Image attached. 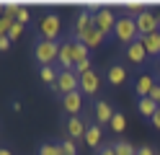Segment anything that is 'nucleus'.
<instances>
[{"label": "nucleus", "instance_id": "16", "mask_svg": "<svg viewBox=\"0 0 160 155\" xmlns=\"http://www.w3.org/2000/svg\"><path fill=\"white\" fill-rule=\"evenodd\" d=\"M139 41H142V47H145L150 59H160V31H155L150 36H139Z\"/></svg>", "mask_w": 160, "mask_h": 155}, {"label": "nucleus", "instance_id": "20", "mask_svg": "<svg viewBox=\"0 0 160 155\" xmlns=\"http://www.w3.org/2000/svg\"><path fill=\"white\" fill-rule=\"evenodd\" d=\"M36 155H62V150H59V142H54V140L42 142V145H39V150H36Z\"/></svg>", "mask_w": 160, "mask_h": 155}, {"label": "nucleus", "instance_id": "36", "mask_svg": "<svg viewBox=\"0 0 160 155\" xmlns=\"http://www.w3.org/2000/svg\"><path fill=\"white\" fill-rule=\"evenodd\" d=\"M158 21H160V16H158Z\"/></svg>", "mask_w": 160, "mask_h": 155}, {"label": "nucleus", "instance_id": "2", "mask_svg": "<svg viewBox=\"0 0 160 155\" xmlns=\"http://www.w3.org/2000/svg\"><path fill=\"white\" fill-rule=\"evenodd\" d=\"M57 54H59V41H49V39H36L34 41V59H36L39 67L57 65Z\"/></svg>", "mask_w": 160, "mask_h": 155}, {"label": "nucleus", "instance_id": "5", "mask_svg": "<svg viewBox=\"0 0 160 155\" xmlns=\"http://www.w3.org/2000/svg\"><path fill=\"white\" fill-rule=\"evenodd\" d=\"M116 18L119 16H114V10L108 5H101L98 10H93V26H96V31H101L103 36H114Z\"/></svg>", "mask_w": 160, "mask_h": 155}, {"label": "nucleus", "instance_id": "29", "mask_svg": "<svg viewBox=\"0 0 160 155\" xmlns=\"http://www.w3.org/2000/svg\"><path fill=\"white\" fill-rule=\"evenodd\" d=\"M96 155H116V152H114V147H111V145H103L101 150H96Z\"/></svg>", "mask_w": 160, "mask_h": 155}, {"label": "nucleus", "instance_id": "22", "mask_svg": "<svg viewBox=\"0 0 160 155\" xmlns=\"http://www.w3.org/2000/svg\"><path fill=\"white\" fill-rule=\"evenodd\" d=\"M59 150H62V155H78V145L72 140H59Z\"/></svg>", "mask_w": 160, "mask_h": 155}, {"label": "nucleus", "instance_id": "17", "mask_svg": "<svg viewBox=\"0 0 160 155\" xmlns=\"http://www.w3.org/2000/svg\"><path fill=\"white\" fill-rule=\"evenodd\" d=\"M36 72H39V80H42L44 85H52V88H54V83H57V78H59V67H57V65L36 67Z\"/></svg>", "mask_w": 160, "mask_h": 155}, {"label": "nucleus", "instance_id": "18", "mask_svg": "<svg viewBox=\"0 0 160 155\" xmlns=\"http://www.w3.org/2000/svg\"><path fill=\"white\" fill-rule=\"evenodd\" d=\"M137 111H139V116H142V119H152L155 116V111H158V103L152 101V98H139L137 101Z\"/></svg>", "mask_w": 160, "mask_h": 155}, {"label": "nucleus", "instance_id": "23", "mask_svg": "<svg viewBox=\"0 0 160 155\" xmlns=\"http://www.w3.org/2000/svg\"><path fill=\"white\" fill-rule=\"evenodd\" d=\"M16 23H21V26H28V23H31V13H28V8H26V5L18 8V13H16Z\"/></svg>", "mask_w": 160, "mask_h": 155}, {"label": "nucleus", "instance_id": "13", "mask_svg": "<svg viewBox=\"0 0 160 155\" xmlns=\"http://www.w3.org/2000/svg\"><path fill=\"white\" fill-rule=\"evenodd\" d=\"M155 85H158L155 75H150V72L137 75V80H134V93H137V98H150V93H152Z\"/></svg>", "mask_w": 160, "mask_h": 155}, {"label": "nucleus", "instance_id": "28", "mask_svg": "<svg viewBox=\"0 0 160 155\" xmlns=\"http://www.w3.org/2000/svg\"><path fill=\"white\" fill-rule=\"evenodd\" d=\"M11 44H13V41L8 39V36H0V52H8V49H11Z\"/></svg>", "mask_w": 160, "mask_h": 155}, {"label": "nucleus", "instance_id": "15", "mask_svg": "<svg viewBox=\"0 0 160 155\" xmlns=\"http://www.w3.org/2000/svg\"><path fill=\"white\" fill-rule=\"evenodd\" d=\"M85 142H88V147H93V150H101L103 147V127H98L96 121H91L85 127V137H83Z\"/></svg>", "mask_w": 160, "mask_h": 155}, {"label": "nucleus", "instance_id": "6", "mask_svg": "<svg viewBox=\"0 0 160 155\" xmlns=\"http://www.w3.org/2000/svg\"><path fill=\"white\" fill-rule=\"evenodd\" d=\"M54 93H59V96H67V93H75L80 90V75L75 70H59V78L54 83Z\"/></svg>", "mask_w": 160, "mask_h": 155}, {"label": "nucleus", "instance_id": "27", "mask_svg": "<svg viewBox=\"0 0 160 155\" xmlns=\"http://www.w3.org/2000/svg\"><path fill=\"white\" fill-rule=\"evenodd\" d=\"M137 155H158L150 145H142V147H137Z\"/></svg>", "mask_w": 160, "mask_h": 155}, {"label": "nucleus", "instance_id": "24", "mask_svg": "<svg viewBox=\"0 0 160 155\" xmlns=\"http://www.w3.org/2000/svg\"><path fill=\"white\" fill-rule=\"evenodd\" d=\"M122 5H124V10H127V16H129V13L137 16L139 10H145V3H137V0H127V3H122Z\"/></svg>", "mask_w": 160, "mask_h": 155}, {"label": "nucleus", "instance_id": "31", "mask_svg": "<svg viewBox=\"0 0 160 155\" xmlns=\"http://www.w3.org/2000/svg\"><path fill=\"white\" fill-rule=\"evenodd\" d=\"M150 124H152V127H155V129H160V109L155 111V116H152V119H150Z\"/></svg>", "mask_w": 160, "mask_h": 155}, {"label": "nucleus", "instance_id": "7", "mask_svg": "<svg viewBox=\"0 0 160 155\" xmlns=\"http://www.w3.org/2000/svg\"><path fill=\"white\" fill-rule=\"evenodd\" d=\"M134 23H137V31H139V36H150V34H155V31H160V21L158 16L152 13V10H139V13L134 16Z\"/></svg>", "mask_w": 160, "mask_h": 155}, {"label": "nucleus", "instance_id": "4", "mask_svg": "<svg viewBox=\"0 0 160 155\" xmlns=\"http://www.w3.org/2000/svg\"><path fill=\"white\" fill-rule=\"evenodd\" d=\"M114 39L119 41V44H124V47H129L132 41L139 39V31H137V23H134V16H119V18H116Z\"/></svg>", "mask_w": 160, "mask_h": 155}, {"label": "nucleus", "instance_id": "33", "mask_svg": "<svg viewBox=\"0 0 160 155\" xmlns=\"http://www.w3.org/2000/svg\"><path fill=\"white\" fill-rule=\"evenodd\" d=\"M0 155H13V152L8 150V147H3V145H0Z\"/></svg>", "mask_w": 160, "mask_h": 155}, {"label": "nucleus", "instance_id": "32", "mask_svg": "<svg viewBox=\"0 0 160 155\" xmlns=\"http://www.w3.org/2000/svg\"><path fill=\"white\" fill-rule=\"evenodd\" d=\"M155 78L160 80V59H155Z\"/></svg>", "mask_w": 160, "mask_h": 155}, {"label": "nucleus", "instance_id": "30", "mask_svg": "<svg viewBox=\"0 0 160 155\" xmlns=\"http://www.w3.org/2000/svg\"><path fill=\"white\" fill-rule=\"evenodd\" d=\"M150 98H152L155 103H160V83H158V85L152 88V93H150Z\"/></svg>", "mask_w": 160, "mask_h": 155}, {"label": "nucleus", "instance_id": "26", "mask_svg": "<svg viewBox=\"0 0 160 155\" xmlns=\"http://www.w3.org/2000/svg\"><path fill=\"white\" fill-rule=\"evenodd\" d=\"M23 28H26V26H21V23H13V26H11V31H8V39H11V41L21 39V36H23Z\"/></svg>", "mask_w": 160, "mask_h": 155}, {"label": "nucleus", "instance_id": "21", "mask_svg": "<svg viewBox=\"0 0 160 155\" xmlns=\"http://www.w3.org/2000/svg\"><path fill=\"white\" fill-rule=\"evenodd\" d=\"M108 127H111L114 132H124V129H127V116H124L122 111H116V114H114V119H111V124H108Z\"/></svg>", "mask_w": 160, "mask_h": 155}, {"label": "nucleus", "instance_id": "11", "mask_svg": "<svg viewBox=\"0 0 160 155\" xmlns=\"http://www.w3.org/2000/svg\"><path fill=\"white\" fill-rule=\"evenodd\" d=\"M85 119H80V116H67L65 119V134H67V140H72V142H78V140H83L85 137Z\"/></svg>", "mask_w": 160, "mask_h": 155}, {"label": "nucleus", "instance_id": "14", "mask_svg": "<svg viewBox=\"0 0 160 155\" xmlns=\"http://www.w3.org/2000/svg\"><path fill=\"white\" fill-rule=\"evenodd\" d=\"M124 59H129L132 65H145V62L150 59L147 57V52H145V47H142V41H132L129 47H124Z\"/></svg>", "mask_w": 160, "mask_h": 155}, {"label": "nucleus", "instance_id": "10", "mask_svg": "<svg viewBox=\"0 0 160 155\" xmlns=\"http://www.w3.org/2000/svg\"><path fill=\"white\" fill-rule=\"evenodd\" d=\"M106 83H108V85H114V88H119V85H122V83L129 78V70H127V65H124V62H114V65H108L106 67Z\"/></svg>", "mask_w": 160, "mask_h": 155}, {"label": "nucleus", "instance_id": "37", "mask_svg": "<svg viewBox=\"0 0 160 155\" xmlns=\"http://www.w3.org/2000/svg\"><path fill=\"white\" fill-rule=\"evenodd\" d=\"M158 155H160V152H158Z\"/></svg>", "mask_w": 160, "mask_h": 155}, {"label": "nucleus", "instance_id": "34", "mask_svg": "<svg viewBox=\"0 0 160 155\" xmlns=\"http://www.w3.org/2000/svg\"><path fill=\"white\" fill-rule=\"evenodd\" d=\"M0 16H5V3H0Z\"/></svg>", "mask_w": 160, "mask_h": 155}, {"label": "nucleus", "instance_id": "19", "mask_svg": "<svg viewBox=\"0 0 160 155\" xmlns=\"http://www.w3.org/2000/svg\"><path fill=\"white\" fill-rule=\"evenodd\" d=\"M111 147H114L116 155H137V147H134L132 142H127V140H114Z\"/></svg>", "mask_w": 160, "mask_h": 155}, {"label": "nucleus", "instance_id": "25", "mask_svg": "<svg viewBox=\"0 0 160 155\" xmlns=\"http://www.w3.org/2000/svg\"><path fill=\"white\" fill-rule=\"evenodd\" d=\"M16 23L13 18H8V16H0V36H8V31H11V26Z\"/></svg>", "mask_w": 160, "mask_h": 155}, {"label": "nucleus", "instance_id": "8", "mask_svg": "<svg viewBox=\"0 0 160 155\" xmlns=\"http://www.w3.org/2000/svg\"><path fill=\"white\" fill-rule=\"evenodd\" d=\"M114 114H116V109L111 106V101H108V98H98V101H93V121L98 124V127L111 124Z\"/></svg>", "mask_w": 160, "mask_h": 155}, {"label": "nucleus", "instance_id": "1", "mask_svg": "<svg viewBox=\"0 0 160 155\" xmlns=\"http://www.w3.org/2000/svg\"><path fill=\"white\" fill-rule=\"evenodd\" d=\"M91 59V49L85 44H80L78 39H62L59 41V54H57V67L59 70H72L78 62Z\"/></svg>", "mask_w": 160, "mask_h": 155}, {"label": "nucleus", "instance_id": "35", "mask_svg": "<svg viewBox=\"0 0 160 155\" xmlns=\"http://www.w3.org/2000/svg\"><path fill=\"white\" fill-rule=\"evenodd\" d=\"M158 109H160V103H158Z\"/></svg>", "mask_w": 160, "mask_h": 155}, {"label": "nucleus", "instance_id": "3", "mask_svg": "<svg viewBox=\"0 0 160 155\" xmlns=\"http://www.w3.org/2000/svg\"><path fill=\"white\" fill-rule=\"evenodd\" d=\"M39 39H49V41H59V34H62V18L59 13L49 10L39 18Z\"/></svg>", "mask_w": 160, "mask_h": 155}, {"label": "nucleus", "instance_id": "9", "mask_svg": "<svg viewBox=\"0 0 160 155\" xmlns=\"http://www.w3.org/2000/svg\"><path fill=\"white\" fill-rule=\"evenodd\" d=\"M83 98L85 96L80 90L62 96V111H65V116H80V111H83Z\"/></svg>", "mask_w": 160, "mask_h": 155}, {"label": "nucleus", "instance_id": "12", "mask_svg": "<svg viewBox=\"0 0 160 155\" xmlns=\"http://www.w3.org/2000/svg\"><path fill=\"white\" fill-rule=\"evenodd\" d=\"M101 83H103V78L98 75L96 70L85 72V75H80V93H83V96H96L98 88H101Z\"/></svg>", "mask_w": 160, "mask_h": 155}]
</instances>
